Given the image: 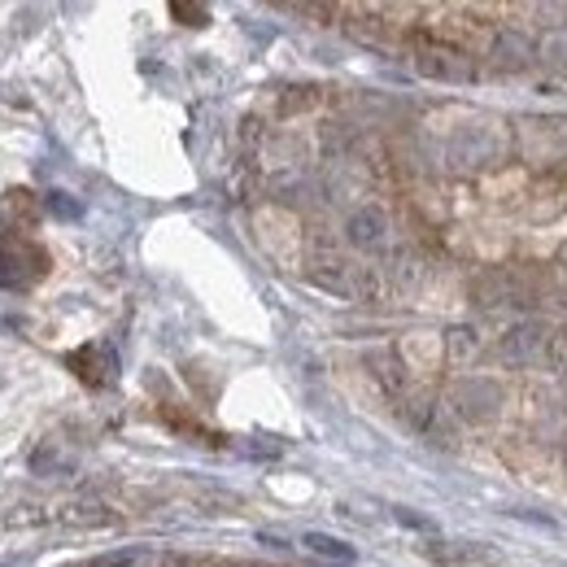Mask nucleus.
<instances>
[{"mask_svg":"<svg viewBox=\"0 0 567 567\" xmlns=\"http://www.w3.org/2000/svg\"><path fill=\"white\" fill-rule=\"evenodd\" d=\"M27 262H31V267H44V254L31 249V245H22V240H18V245H0V284H4V288H27V284H31V276L22 271Z\"/></svg>","mask_w":567,"mask_h":567,"instance_id":"obj_1","label":"nucleus"},{"mask_svg":"<svg viewBox=\"0 0 567 567\" xmlns=\"http://www.w3.org/2000/svg\"><path fill=\"white\" fill-rule=\"evenodd\" d=\"M306 550H315V555H332V559H354V550H350L346 542L323 537V533H306Z\"/></svg>","mask_w":567,"mask_h":567,"instance_id":"obj_2","label":"nucleus"},{"mask_svg":"<svg viewBox=\"0 0 567 567\" xmlns=\"http://www.w3.org/2000/svg\"><path fill=\"white\" fill-rule=\"evenodd\" d=\"M49 206H53V210L62 214V218H74V214H79V210L71 206V202H66V193H53V197H49Z\"/></svg>","mask_w":567,"mask_h":567,"instance_id":"obj_3","label":"nucleus"}]
</instances>
